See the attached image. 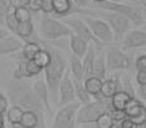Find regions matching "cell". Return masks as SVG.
Wrapping results in <instances>:
<instances>
[{
    "instance_id": "6da1fadb",
    "label": "cell",
    "mask_w": 146,
    "mask_h": 128,
    "mask_svg": "<svg viewBox=\"0 0 146 128\" xmlns=\"http://www.w3.org/2000/svg\"><path fill=\"white\" fill-rule=\"evenodd\" d=\"M8 99L10 104L22 107L24 110H33L38 114L41 119V126L44 127V108L43 103L35 93L33 86L26 81V79H14L8 84Z\"/></svg>"
},
{
    "instance_id": "7a4b0ae2",
    "label": "cell",
    "mask_w": 146,
    "mask_h": 128,
    "mask_svg": "<svg viewBox=\"0 0 146 128\" xmlns=\"http://www.w3.org/2000/svg\"><path fill=\"white\" fill-rule=\"evenodd\" d=\"M47 48L51 52V61L43 70L44 80L50 88L51 103L58 105V88H60V82L67 70V58L58 49L51 48V47H47Z\"/></svg>"
},
{
    "instance_id": "3957f363",
    "label": "cell",
    "mask_w": 146,
    "mask_h": 128,
    "mask_svg": "<svg viewBox=\"0 0 146 128\" xmlns=\"http://www.w3.org/2000/svg\"><path fill=\"white\" fill-rule=\"evenodd\" d=\"M78 14L92 15V16H98V18L104 19L114 33V42H122L126 33L128 32L131 24H132V22L125 14H122V13L114 12V10L100 9V8L92 7L90 9H80Z\"/></svg>"
},
{
    "instance_id": "277c9868",
    "label": "cell",
    "mask_w": 146,
    "mask_h": 128,
    "mask_svg": "<svg viewBox=\"0 0 146 128\" xmlns=\"http://www.w3.org/2000/svg\"><path fill=\"white\" fill-rule=\"evenodd\" d=\"M37 30L41 38H43L44 41H57L60 38L70 37L72 34L71 28L65 22L57 20L56 16H50L48 14H44L40 19Z\"/></svg>"
},
{
    "instance_id": "5b68a950",
    "label": "cell",
    "mask_w": 146,
    "mask_h": 128,
    "mask_svg": "<svg viewBox=\"0 0 146 128\" xmlns=\"http://www.w3.org/2000/svg\"><path fill=\"white\" fill-rule=\"evenodd\" d=\"M107 110H112L111 99H95L94 102L83 104L76 114V126L95 122Z\"/></svg>"
},
{
    "instance_id": "8992f818",
    "label": "cell",
    "mask_w": 146,
    "mask_h": 128,
    "mask_svg": "<svg viewBox=\"0 0 146 128\" xmlns=\"http://www.w3.org/2000/svg\"><path fill=\"white\" fill-rule=\"evenodd\" d=\"M94 8H100V9H107V10H114V12L122 13L132 22L135 26H141L144 24V14H142L141 9L132 5H127L123 3L118 1H111V0H106V1L100 3V4H92Z\"/></svg>"
},
{
    "instance_id": "52a82bcc",
    "label": "cell",
    "mask_w": 146,
    "mask_h": 128,
    "mask_svg": "<svg viewBox=\"0 0 146 128\" xmlns=\"http://www.w3.org/2000/svg\"><path fill=\"white\" fill-rule=\"evenodd\" d=\"M81 103L79 100H74L70 102L65 105H61L60 110L56 113L55 118H53L52 127L56 128H71L76 126V114L78 110L80 109Z\"/></svg>"
},
{
    "instance_id": "ba28073f",
    "label": "cell",
    "mask_w": 146,
    "mask_h": 128,
    "mask_svg": "<svg viewBox=\"0 0 146 128\" xmlns=\"http://www.w3.org/2000/svg\"><path fill=\"white\" fill-rule=\"evenodd\" d=\"M83 18L86 22V24L89 26V28L92 29L95 38L102 44L103 43L108 44V43L114 42V33L104 19L98 18V16H92V15H83Z\"/></svg>"
},
{
    "instance_id": "9c48e42d",
    "label": "cell",
    "mask_w": 146,
    "mask_h": 128,
    "mask_svg": "<svg viewBox=\"0 0 146 128\" xmlns=\"http://www.w3.org/2000/svg\"><path fill=\"white\" fill-rule=\"evenodd\" d=\"M107 67L108 71H118V70H127L131 66L130 56L123 49L117 47H111L106 53Z\"/></svg>"
},
{
    "instance_id": "30bf717a",
    "label": "cell",
    "mask_w": 146,
    "mask_h": 128,
    "mask_svg": "<svg viewBox=\"0 0 146 128\" xmlns=\"http://www.w3.org/2000/svg\"><path fill=\"white\" fill-rule=\"evenodd\" d=\"M64 22L71 28L72 33H75L76 36H79L83 40H85L86 42L102 44L95 38V36L93 34L92 29L89 28V26L86 24V22L84 20V18H78V16H75V15H70V16H66V18L64 19Z\"/></svg>"
},
{
    "instance_id": "8fae6325",
    "label": "cell",
    "mask_w": 146,
    "mask_h": 128,
    "mask_svg": "<svg viewBox=\"0 0 146 128\" xmlns=\"http://www.w3.org/2000/svg\"><path fill=\"white\" fill-rule=\"evenodd\" d=\"M126 114L136 124V128L146 127V105L139 98H132L125 109Z\"/></svg>"
},
{
    "instance_id": "7c38bea8",
    "label": "cell",
    "mask_w": 146,
    "mask_h": 128,
    "mask_svg": "<svg viewBox=\"0 0 146 128\" xmlns=\"http://www.w3.org/2000/svg\"><path fill=\"white\" fill-rule=\"evenodd\" d=\"M42 71L43 69L35 60H26L24 57H22L17 69L13 72V77L14 79H32L35 76H38Z\"/></svg>"
},
{
    "instance_id": "4fadbf2b",
    "label": "cell",
    "mask_w": 146,
    "mask_h": 128,
    "mask_svg": "<svg viewBox=\"0 0 146 128\" xmlns=\"http://www.w3.org/2000/svg\"><path fill=\"white\" fill-rule=\"evenodd\" d=\"M71 71L66 70L62 80L58 88V105H65L70 102H74L76 99V91H75V84L70 76Z\"/></svg>"
},
{
    "instance_id": "5bb4252c",
    "label": "cell",
    "mask_w": 146,
    "mask_h": 128,
    "mask_svg": "<svg viewBox=\"0 0 146 128\" xmlns=\"http://www.w3.org/2000/svg\"><path fill=\"white\" fill-rule=\"evenodd\" d=\"M52 7L51 15L56 18H66V16L78 14L80 8L75 5L74 0H50Z\"/></svg>"
},
{
    "instance_id": "9a60e30c",
    "label": "cell",
    "mask_w": 146,
    "mask_h": 128,
    "mask_svg": "<svg viewBox=\"0 0 146 128\" xmlns=\"http://www.w3.org/2000/svg\"><path fill=\"white\" fill-rule=\"evenodd\" d=\"M146 46V30L144 29H132L126 33L125 38L122 40V49L128 51V49L140 48V47Z\"/></svg>"
},
{
    "instance_id": "2e32d148",
    "label": "cell",
    "mask_w": 146,
    "mask_h": 128,
    "mask_svg": "<svg viewBox=\"0 0 146 128\" xmlns=\"http://www.w3.org/2000/svg\"><path fill=\"white\" fill-rule=\"evenodd\" d=\"M23 48V40L18 36H7L0 40V55H8Z\"/></svg>"
},
{
    "instance_id": "e0dca14e",
    "label": "cell",
    "mask_w": 146,
    "mask_h": 128,
    "mask_svg": "<svg viewBox=\"0 0 146 128\" xmlns=\"http://www.w3.org/2000/svg\"><path fill=\"white\" fill-rule=\"evenodd\" d=\"M33 89H35V93L37 94L40 100L43 103L46 110L51 112V96H50V88L46 80H37L33 84Z\"/></svg>"
},
{
    "instance_id": "ac0fdd59",
    "label": "cell",
    "mask_w": 146,
    "mask_h": 128,
    "mask_svg": "<svg viewBox=\"0 0 146 128\" xmlns=\"http://www.w3.org/2000/svg\"><path fill=\"white\" fill-rule=\"evenodd\" d=\"M69 38H70V49H71V53L83 58L85 56L86 52H88L89 42H86L85 40H83L81 37L76 36L75 33H72Z\"/></svg>"
},
{
    "instance_id": "d6986e66",
    "label": "cell",
    "mask_w": 146,
    "mask_h": 128,
    "mask_svg": "<svg viewBox=\"0 0 146 128\" xmlns=\"http://www.w3.org/2000/svg\"><path fill=\"white\" fill-rule=\"evenodd\" d=\"M102 85H103V79H100V77H98V76H94V75H92V76L86 77V79L84 80V86H85V89L89 91V94H90L94 99H104L102 96V94H100V91H102Z\"/></svg>"
},
{
    "instance_id": "ffe728a7",
    "label": "cell",
    "mask_w": 146,
    "mask_h": 128,
    "mask_svg": "<svg viewBox=\"0 0 146 128\" xmlns=\"http://www.w3.org/2000/svg\"><path fill=\"white\" fill-rule=\"evenodd\" d=\"M70 71H71L72 81H74L75 84H78V82H84L85 77H84L83 60L74 53L71 55V58H70Z\"/></svg>"
},
{
    "instance_id": "44dd1931",
    "label": "cell",
    "mask_w": 146,
    "mask_h": 128,
    "mask_svg": "<svg viewBox=\"0 0 146 128\" xmlns=\"http://www.w3.org/2000/svg\"><path fill=\"white\" fill-rule=\"evenodd\" d=\"M119 90V80H118V75L111 76L109 79L103 80V85H102V94L103 98L106 99H111L117 91Z\"/></svg>"
},
{
    "instance_id": "7402d4cb",
    "label": "cell",
    "mask_w": 146,
    "mask_h": 128,
    "mask_svg": "<svg viewBox=\"0 0 146 128\" xmlns=\"http://www.w3.org/2000/svg\"><path fill=\"white\" fill-rule=\"evenodd\" d=\"M133 96L131 94H128L125 90H118L113 96L111 98V104H112V109L116 110H125L127 107L128 102L132 99Z\"/></svg>"
},
{
    "instance_id": "603a6c76",
    "label": "cell",
    "mask_w": 146,
    "mask_h": 128,
    "mask_svg": "<svg viewBox=\"0 0 146 128\" xmlns=\"http://www.w3.org/2000/svg\"><path fill=\"white\" fill-rule=\"evenodd\" d=\"M97 57V52H95V47L90 44L88 48V52L85 53L81 60H83V67H84V77H89L93 75V69H94V61Z\"/></svg>"
},
{
    "instance_id": "cb8c5ba5",
    "label": "cell",
    "mask_w": 146,
    "mask_h": 128,
    "mask_svg": "<svg viewBox=\"0 0 146 128\" xmlns=\"http://www.w3.org/2000/svg\"><path fill=\"white\" fill-rule=\"evenodd\" d=\"M24 113V109L19 105H15V104H12V107L8 108L7 110V119L8 122L10 123V126L13 127H22L21 126V119H22V115Z\"/></svg>"
},
{
    "instance_id": "d4e9b609",
    "label": "cell",
    "mask_w": 146,
    "mask_h": 128,
    "mask_svg": "<svg viewBox=\"0 0 146 128\" xmlns=\"http://www.w3.org/2000/svg\"><path fill=\"white\" fill-rule=\"evenodd\" d=\"M21 126L23 128H36L42 127L41 126V119L38 114L33 110H24L23 115L21 119Z\"/></svg>"
},
{
    "instance_id": "484cf974",
    "label": "cell",
    "mask_w": 146,
    "mask_h": 128,
    "mask_svg": "<svg viewBox=\"0 0 146 128\" xmlns=\"http://www.w3.org/2000/svg\"><path fill=\"white\" fill-rule=\"evenodd\" d=\"M107 71H108V67H107V60H106V56L102 52V53L97 55V57H95L93 75L104 80L106 76H107Z\"/></svg>"
},
{
    "instance_id": "4316f807",
    "label": "cell",
    "mask_w": 146,
    "mask_h": 128,
    "mask_svg": "<svg viewBox=\"0 0 146 128\" xmlns=\"http://www.w3.org/2000/svg\"><path fill=\"white\" fill-rule=\"evenodd\" d=\"M41 48V44L36 41H27L22 48V57H24L26 60H33Z\"/></svg>"
},
{
    "instance_id": "83f0119b",
    "label": "cell",
    "mask_w": 146,
    "mask_h": 128,
    "mask_svg": "<svg viewBox=\"0 0 146 128\" xmlns=\"http://www.w3.org/2000/svg\"><path fill=\"white\" fill-rule=\"evenodd\" d=\"M35 33V24L32 20L23 22V23L18 24V30H17V36L22 38L23 41H29V38Z\"/></svg>"
},
{
    "instance_id": "f1b7e54d",
    "label": "cell",
    "mask_w": 146,
    "mask_h": 128,
    "mask_svg": "<svg viewBox=\"0 0 146 128\" xmlns=\"http://www.w3.org/2000/svg\"><path fill=\"white\" fill-rule=\"evenodd\" d=\"M33 60L44 70L47 67V65L50 63V61H51V52H50V49L47 47H42L40 51L37 52V55L35 56Z\"/></svg>"
},
{
    "instance_id": "f546056e",
    "label": "cell",
    "mask_w": 146,
    "mask_h": 128,
    "mask_svg": "<svg viewBox=\"0 0 146 128\" xmlns=\"http://www.w3.org/2000/svg\"><path fill=\"white\" fill-rule=\"evenodd\" d=\"M15 16L19 23L29 22V20H32V10H31L29 8H27L26 5L17 4L15 5Z\"/></svg>"
},
{
    "instance_id": "4dcf8cb0",
    "label": "cell",
    "mask_w": 146,
    "mask_h": 128,
    "mask_svg": "<svg viewBox=\"0 0 146 128\" xmlns=\"http://www.w3.org/2000/svg\"><path fill=\"white\" fill-rule=\"evenodd\" d=\"M75 91H76V99L79 100L81 104H88L89 102H92V95L85 89L84 82H78V84H75Z\"/></svg>"
},
{
    "instance_id": "1f68e13d",
    "label": "cell",
    "mask_w": 146,
    "mask_h": 128,
    "mask_svg": "<svg viewBox=\"0 0 146 128\" xmlns=\"http://www.w3.org/2000/svg\"><path fill=\"white\" fill-rule=\"evenodd\" d=\"M97 128H112L114 127V119L112 117L111 110H107L95 121Z\"/></svg>"
},
{
    "instance_id": "d6a6232c",
    "label": "cell",
    "mask_w": 146,
    "mask_h": 128,
    "mask_svg": "<svg viewBox=\"0 0 146 128\" xmlns=\"http://www.w3.org/2000/svg\"><path fill=\"white\" fill-rule=\"evenodd\" d=\"M44 1L46 0H27L24 5L27 8H29L32 10V13H40V12H43Z\"/></svg>"
},
{
    "instance_id": "836d02e7",
    "label": "cell",
    "mask_w": 146,
    "mask_h": 128,
    "mask_svg": "<svg viewBox=\"0 0 146 128\" xmlns=\"http://www.w3.org/2000/svg\"><path fill=\"white\" fill-rule=\"evenodd\" d=\"M135 67L137 71H146V55H141L136 58Z\"/></svg>"
},
{
    "instance_id": "e575fe53",
    "label": "cell",
    "mask_w": 146,
    "mask_h": 128,
    "mask_svg": "<svg viewBox=\"0 0 146 128\" xmlns=\"http://www.w3.org/2000/svg\"><path fill=\"white\" fill-rule=\"evenodd\" d=\"M8 108H9V99L0 93V113H7Z\"/></svg>"
},
{
    "instance_id": "d590c367",
    "label": "cell",
    "mask_w": 146,
    "mask_h": 128,
    "mask_svg": "<svg viewBox=\"0 0 146 128\" xmlns=\"http://www.w3.org/2000/svg\"><path fill=\"white\" fill-rule=\"evenodd\" d=\"M136 82L139 85H145L146 84V71H137Z\"/></svg>"
},
{
    "instance_id": "8d00e7d4",
    "label": "cell",
    "mask_w": 146,
    "mask_h": 128,
    "mask_svg": "<svg viewBox=\"0 0 146 128\" xmlns=\"http://www.w3.org/2000/svg\"><path fill=\"white\" fill-rule=\"evenodd\" d=\"M136 96L141 100H146V84L139 85V89L136 90Z\"/></svg>"
},
{
    "instance_id": "74e56055",
    "label": "cell",
    "mask_w": 146,
    "mask_h": 128,
    "mask_svg": "<svg viewBox=\"0 0 146 128\" xmlns=\"http://www.w3.org/2000/svg\"><path fill=\"white\" fill-rule=\"evenodd\" d=\"M119 127L121 128H136V124L132 122V119H130L128 117H126V118L119 123Z\"/></svg>"
},
{
    "instance_id": "f35d334b",
    "label": "cell",
    "mask_w": 146,
    "mask_h": 128,
    "mask_svg": "<svg viewBox=\"0 0 146 128\" xmlns=\"http://www.w3.org/2000/svg\"><path fill=\"white\" fill-rule=\"evenodd\" d=\"M74 3L78 8H80V9H83V8H88V7L92 5V0H74Z\"/></svg>"
},
{
    "instance_id": "ab89813d",
    "label": "cell",
    "mask_w": 146,
    "mask_h": 128,
    "mask_svg": "<svg viewBox=\"0 0 146 128\" xmlns=\"http://www.w3.org/2000/svg\"><path fill=\"white\" fill-rule=\"evenodd\" d=\"M9 32H10V30H7V29L0 28V40H3V38L7 37V36H9Z\"/></svg>"
},
{
    "instance_id": "60d3db41",
    "label": "cell",
    "mask_w": 146,
    "mask_h": 128,
    "mask_svg": "<svg viewBox=\"0 0 146 128\" xmlns=\"http://www.w3.org/2000/svg\"><path fill=\"white\" fill-rule=\"evenodd\" d=\"M4 127V114L0 113V128Z\"/></svg>"
},
{
    "instance_id": "b9f144b4",
    "label": "cell",
    "mask_w": 146,
    "mask_h": 128,
    "mask_svg": "<svg viewBox=\"0 0 146 128\" xmlns=\"http://www.w3.org/2000/svg\"><path fill=\"white\" fill-rule=\"evenodd\" d=\"M103 1H106V0H92V4H100V3H103Z\"/></svg>"
},
{
    "instance_id": "7bdbcfd3",
    "label": "cell",
    "mask_w": 146,
    "mask_h": 128,
    "mask_svg": "<svg viewBox=\"0 0 146 128\" xmlns=\"http://www.w3.org/2000/svg\"><path fill=\"white\" fill-rule=\"evenodd\" d=\"M111 1H118V3H123L125 0H111Z\"/></svg>"
},
{
    "instance_id": "ee69618b",
    "label": "cell",
    "mask_w": 146,
    "mask_h": 128,
    "mask_svg": "<svg viewBox=\"0 0 146 128\" xmlns=\"http://www.w3.org/2000/svg\"><path fill=\"white\" fill-rule=\"evenodd\" d=\"M145 12H146V3H145Z\"/></svg>"
}]
</instances>
